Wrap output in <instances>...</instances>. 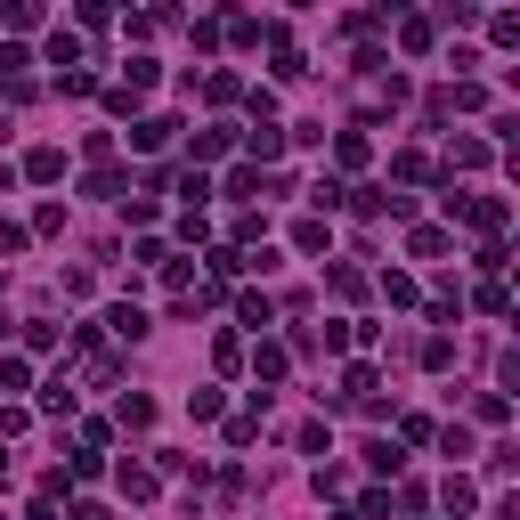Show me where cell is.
<instances>
[{"instance_id": "cell-5", "label": "cell", "mask_w": 520, "mask_h": 520, "mask_svg": "<svg viewBox=\"0 0 520 520\" xmlns=\"http://www.w3.org/2000/svg\"><path fill=\"white\" fill-rule=\"evenodd\" d=\"M17 179H33V187H57V179H65V147H33V155L17 163Z\"/></svg>"}, {"instance_id": "cell-27", "label": "cell", "mask_w": 520, "mask_h": 520, "mask_svg": "<svg viewBox=\"0 0 520 520\" xmlns=\"http://www.w3.org/2000/svg\"><path fill=\"white\" fill-rule=\"evenodd\" d=\"M204 98H212V106H228V98H244V82H236V74H212V82H204Z\"/></svg>"}, {"instance_id": "cell-12", "label": "cell", "mask_w": 520, "mask_h": 520, "mask_svg": "<svg viewBox=\"0 0 520 520\" xmlns=\"http://www.w3.org/2000/svg\"><path fill=\"white\" fill-rule=\"evenodd\" d=\"M269 74H277V82H301L309 65H301V49H293V41H269Z\"/></svg>"}, {"instance_id": "cell-29", "label": "cell", "mask_w": 520, "mask_h": 520, "mask_svg": "<svg viewBox=\"0 0 520 520\" xmlns=\"http://www.w3.org/2000/svg\"><path fill=\"white\" fill-rule=\"evenodd\" d=\"M212 358H220V374H236V366H244V342H236V334H220V342H212Z\"/></svg>"}, {"instance_id": "cell-1", "label": "cell", "mask_w": 520, "mask_h": 520, "mask_svg": "<svg viewBox=\"0 0 520 520\" xmlns=\"http://www.w3.org/2000/svg\"><path fill=\"white\" fill-rule=\"evenodd\" d=\"M236 139H244V155H252V171H260V163L285 155V122H252V130H236Z\"/></svg>"}, {"instance_id": "cell-21", "label": "cell", "mask_w": 520, "mask_h": 520, "mask_svg": "<svg viewBox=\"0 0 520 520\" xmlns=\"http://www.w3.org/2000/svg\"><path fill=\"white\" fill-rule=\"evenodd\" d=\"M439 504H447V512H472V480H464V472H447V488H439Z\"/></svg>"}, {"instance_id": "cell-22", "label": "cell", "mask_w": 520, "mask_h": 520, "mask_svg": "<svg viewBox=\"0 0 520 520\" xmlns=\"http://www.w3.org/2000/svg\"><path fill=\"white\" fill-rule=\"evenodd\" d=\"M0 390H33V366H25V358H9V350H0Z\"/></svg>"}, {"instance_id": "cell-16", "label": "cell", "mask_w": 520, "mask_h": 520, "mask_svg": "<svg viewBox=\"0 0 520 520\" xmlns=\"http://www.w3.org/2000/svg\"><path fill=\"white\" fill-rule=\"evenodd\" d=\"M0 25H9V33H33V25H41V0H9V9H0Z\"/></svg>"}, {"instance_id": "cell-15", "label": "cell", "mask_w": 520, "mask_h": 520, "mask_svg": "<svg viewBox=\"0 0 520 520\" xmlns=\"http://www.w3.org/2000/svg\"><path fill=\"white\" fill-rule=\"evenodd\" d=\"M49 65H65V74H74V65H82V41H74V33H65V25L49 33Z\"/></svg>"}, {"instance_id": "cell-20", "label": "cell", "mask_w": 520, "mask_h": 520, "mask_svg": "<svg viewBox=\"0 0 520 520\" xmlns=\"http://www.w3.org/2000/svg\"><path fill=\"white\" fill-rule=\"evenodd\" d=\"M382 301H390V309H407V301H415V277H407V269H390V277H382Z\"/></svg>"}, {"instance_id": "cell-13", "label": "cell", "mask_w": 520, "mask_h": 520, "mask_svg": "<svg viewBox=\"0 0 520 520\" xmlns=\"http://www.w3.org/2000/svg\"><path fill=\"white\" fill-rule=\"evenodd\" d=\"M431 41H439V25H431V17H399V49H415V57H423Z\"/></svg>"}, {"instance_id": "cell-28", "label": "cell", "mask_w": 520, "mask_h": 520, "mask_svg": "<svg viewBox=\"0 0 520 520\" xmlns=\"http://www.w3.org/2000/svg\"><path fill=\"white\" fill-rule=\"evenodd\" d=\"M82 187H90V195H122V187H130V179H122V171H106V163H98V171H90V179H82Z\"/></svg>"}, {"instance_id": "cell-25", "label": "cell", "mask_w": 520, "mask_h": 520, "mask_svg": "<svg viewBox=\"0 0 520 520\" xmlns=\"http://www.w3.org/2000/svg\"><path fill=\"white\" fill-rule=\"evenodd\" d=\"M25 244H33V236H25V220H0V260H17Z\"/></svg>"}, {"instance_id": "cell-14", "label": "cell", "mask_w": 520, "mask_h": 520, "mask_svg": "<svg viewBox=\"0 0 520 520\" xmlns=\"http://www.w3.org/2000/svg\"><path fill=\"white\" fill-rule=\"evenodd\" d=\"M41 415H74V382H65V374L41 382Z\"/></svg>"}, {"instance_id": "cell-19", "label": "cell", "mask_w": 520, "mask_h": 520, "mask_svg": "<svg viewBox=\"0 0 520 520\" xmlns=\"http://www.w3.org/2000/svg\"><path fill=\"white\" fill-rule=\"evenodd\" d=\"M25 65H33V49H25V41H0V74L25 82Z\"/></svg>"}, {"instance_id": "cell-10", "label": "cell", "mask_w": 520, "mask_h": 520, "mask_svg": "<svg viewBox=\"0 0 520 520\" xmlns=\"http://www.w3.org/2000/svg\"><path fill=\"white\" fill-rule=\"evenodd\" d=\"M447 244H455L447 228H407V252H415V260H447Z\"/></svg>"}, {"instance_id": "cell-3", "label": "cell", "mask_w": 520, "mask_h": 520, "mask_svg": "<svg viewBox=\"0 0 520 520\" xmlns=\"http://www.w3.org/2000/svg\"><path fill=\"white\" fill-rule=\"evenodd\" d=\"M147 325H155V317H147L139 301H114V309H106V334H114V342H147Z\"/></svg>"}, {"instance_id": "cell-30", "label": "cell", "mask_w": 520, "mask_h": 520, "mask_svg": "<svg viewBox=\"0 0 520 520\" xmlns=\"http://www.w3.org/2000/svg\"><path fill=\"white\" fill-rule=\"evenodd\" d=\"M74 520H114V512L106 504H74Z\"/></svg>"}, {"instance_id": "cell-8", "label": "cell", "mask_w": 520, "mask_h": 520, "mask_svg": "<svg viewBox=\"0 0 520 520\" xmlns=\"http://www.w3.org/2000/svg\"><path fill=\"white\" fill-rule=\"evenodd\" d=\"M480 163H488V139H455V147H447V171H439V179H455V171H480Z\"/></svg>"}, {"instance_id": "cell-9", "label": "cell", "mask_w": 520, "mask_h": 520, "mask_svg": "<svg viewBox=\"0 0 520 520\" xmlns=\"http://www.w3.org/2000/svg\"><path fill=\"white\" fill-rule=\"evenodd\" d=\"M114 480H122V496H139V504H147V496L163 488V472H155V464H122Z\"/></svg>"}, {"instance_id": "cell-23", "label": "cell", "mask_w": 520, "mask_h": 520, "mask_svg": "<svg viewBox=\"0 0 520 520\" xmlns=\"http://www.w3.org/2000/svg\"><path fill=\"white\" fill-rule=\"evenodd\" d=\"M472 415H480V423H504V415H512V399H504V390H480Z\"/></svg>"}, {"instance_id": "cell-17", "label": "cell", "mask_w": 520, "mask_h": 520, "mask_svg": "<svg viewBox=\"0 0 520 520\" xmlns=\"http://www.w3.org/2000/svg\"><path fill=\"white\" fill-rule=\"evenodd\" d=\"M334 163H342V171L366 163V130H342V139H334Z\"/></svg>"}, {"instance_id": "cell-26", "label": "cell", "mask_w": 520, "mask_h": 520, "mask_svg": "<svg viewBox=\"0 0 520 520\" xmlns=\"http://www.w3.org/2000/svg\"><path fill=\"white\" fill-rule=\"evenodd\" d=\"M228 195H244V204H252V195H260V171H252V163H236V171H228Z\"/></svg>"}, {"instance_id": "cell-31", "label": "cell", "mask_w": 520, "mask_h": 520, "mask_svg": "<svg viewBox=\"0 0 520 520\" xmlns=\"http://www.w3.org/2000/svg\"><path fill=\"white\" fill-rule=\"evenodd\" d=\"M9 130H17V122H9V114H0V139H9Z\"/></svg>"}, {"instance_id": "cell-7", "label": "cell", "mask_w": 520, "mask_h": 520, "mask_svg": "<svg viewBox=\"0 0 520 520\" xmlns=\"http://www.w3.org/2000/svg\"><path fill=\"white\" fill-rule=\"evenodd\" d=\"M114 423H122V431H147V423H155V399H147V390H122Z\"/></svg>"}, {"instance_id": "cell-4", "label": "cell", "mask_w": 520, "mask_h": 520, "mask_svg": "<svg viewBox=\"0 0 520 520\" xmlns=\"http://www.w3.org/2000/svg\"><path fill=\"white\" fill-rule=\"evenodd\" d=\"M285 366H293V350H285V342H252V374H260V399H269V382H285Z\"/></svg>"}, {"instance_id": "cell-11", "label": "cell", "mask_w": 520, "mask_h": 520, "mask_svg": "<svg viewBox=\"0 0 520 520\" xmlns=\"http://www.w3.org/2000/svg\"><path fill=\"white\" fill-rule=\"evenodd\" d=\"M171 130H179V122H163V114H147L139 130H130V147H139V155H155V147H171Z\"/></svg>"}, {"instance_id": "cell-18", "label": "cell", "mask_w": 520, "mask_h": 520, "mask_svg": "<svg viewBox=\"0 0 520 520\" xmlns=\"http://www.w3.org/2000/svg\"><path fill=\"white\" fill-rule=\"evenodd\" d=\"M309 204H317V212H342V204H350V187H342V179H317V187H309Z\"/></svg>"}, {"instance_id": "cell-6", "label": "cell", "mask_w": 520, "mask_h": 520, "mask_svg": "<svg viewBox=\"0 0 520 520\" xmlns=\"http://www.w3.org/2000/svg\"><path fill=\"white\" fill-rule=\"evenodd\" d=\"M236 325H252V334H269V325H277V301H269V293H236Z\"/></svg>"}, {"instance_id": "cell-24", "label": "cell", "mask_w": 520, "mask_h": 520, "mask_svg": "<svg viewBox=\"0 0 520 520\" xmlns=\"http://www.w3.org/2000/svg\"><path fill=\"white\" fill-rule=\"evenodd\" d=\"M57 228H65V204H41V212L25 220V236H57Z\"/></svg>"}, {"instance_id": "cell-2", "label": "cell", "mask_w": 520, "mask_h": 520, "mask_svg": "<svg viewBox=\"0 0 520 520\" xmlns=\"http://www.w3.org/2000/svg\"><path fill=\"white\" fill-rule=\"evenodd\" d=\"M228 147H236V130H228V122H204V130H195V139H187V155H195V171H204V163H220Z\"/></svg>"}]
</instances>
